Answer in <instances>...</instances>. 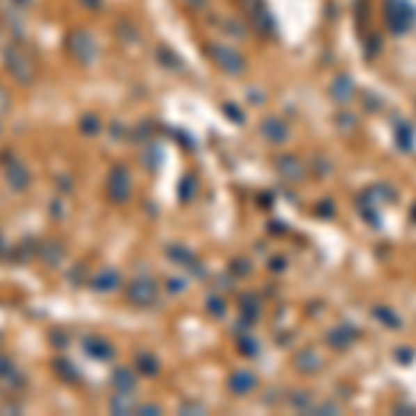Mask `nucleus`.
I'll list each match as a JSON object with an SVG mask.
<instances>
[{"mask_svg":"<svg viewBox=\"0 0 416 416\" xmlns=\"http://www.w3.org/2000/svg\"><path fill=\"white\" fill-rule=\"evenodd\" d=\"M3 178H6V184H8L11 192H25V189L31 186V173H28L25 164L17 161V159H6V164H3Z\"/></svg>","mask_w":416,"mask_h":416,"instance_id":"8","label":"nucleus"},{"mask_svg":"<svg viewBox=\"0 0 416 416\" xmlns=\"http://www.w3.org/2000/svg\"><path fill=\"white\" fill-rule=\"evenodd\" d=\"M53 369H56L58 378H64V381H70V383H75V381L81 378V375L75 372V367H72L70 361H64V358H56V361H53Z\"/></svg>","mask_w":416,"mask_h":416,"instance_id":"21","label":"nucleus"},{"mask_svg":"<svg viewBox=\"0 0 416 416\" xmlns=\"http://www.w3.org/2000/svg\"><path fill=\"white\" fill-rule=\"evenodd\" d=\"M17 3H28V0H17Z\"/></svg>","mask_w":416,"mask_h":416,"instance_id":"31","label":"nucleus"},{"mask_svg":"<svg viewBox=\"0 0 416 416\" xmlns=\"http://www.w3.org/2000/svg\"><path fill=\"white\" fill-rule=\"evenodd\" d=\"M125 297L131 305L136 308H147L159 300V283L150 278V275H139V278H131L128 280V289H125Z\"/></svg>","mask_w":416,"mask_h":416,"instance_id":"4","label":"nucleus"},{"mask_svg":"<svg viewBox=\"0 0 416 416\" xmlns=\"http://www.w3.org/2000/svg\"><path fill=\"white\" fill-rule=\"evenodd\" d=\"M81 131H83L86 136H95V134H100V120H97L95 114H86V117H81Z\"/></svg>","mask_w":416,"mask_h":416,"instance_id":"24","label":"nucleus"},{"mask_svg":"<svg viewBox=\"0 0 416 416\" xmlns=\"http://www.w3.org/2000/svg\"><path fill=\"white\" fill-rule=\"evenodd\" d=\"M134 195V181H131V173L125 164H114L106 175V198L114 203V206H125Z\"/></svg>","mask_w":416,"mask_h":416,"instance_id":"1","label":"nucleus"},{"mask_svg":"<svg viewBox=\"0 0 416 416\" xmlns=\"http://www.w3.org/2000/svg\"><path fill=\"white\" fill-rule=\"evenodd\" d=\"M261 136L266 142H272V145H283L289 139V128H286V122L280 117H266L261 122Z\"/></svg>","mask_w":416,"mask_h":416,"instance_id":"10","label":"nucleus"},{"mask_svg":"<svg viewBox=\"0 0 416 416\" xmlns=\"http://www.w3.org/2000/svg\"><path fill=\"white\" fill-rule=\"evenodd\" d=\"M67 50L72 53L75 61L81 64H92L95 56H97V47H95V39L86 33V31H72L67 36Z\"/></svg>","mask_w":416,"mask_h":416,"instance_id":"6","label":"nucleus"},{"mask_svg":"<svg viewBox=\"0 0 416 416\" xmlns=\"http://www.w3.org/2000/svg\"><path fill=\"white\" fill-rule=\"evenodd\" d=\"M294 367H297V372H319V369H322V355L308 347V350H303V353L294 358Z\"/></svg>","mask_w":416,"mask_h":416,"instance_id":"17","label":"nucleus"},{"mask_svg":"<svg viewBox=\"0 0 416 416\" xmlns=\"http://www.w3.org/2000/svg\"><path fill=\"white\" fill-rule=\"evenodd\" d=\"M81 350L89 358H95V361H111L114 358V347L106 339H100V336H83L81 339Z\"/></svg>","mask_w":416,"mask_h":416,"instance_id":"9","label":"nucleus"},{"mask_svg":"<svg viewBox=\"0 0 416 416\" xmlns=\"http://www.w3.org/2000/svg\"><path fill=\"white\" fill-rule=\"evenodd\" d=\"M186 3V8H192V11H203L208 6V0H184Z\"/></svg>","mask_w":416,"mask_h":416,"instance_id":"29","label":"nucleus"},{"mask_svg":"<svg viewBox=\"0 0 416 416\" xmlns=\"http://www.w3.org/2000/svg\"><path fill=\"white\" fill-rule=\"evenodd\" d=\"M0 134H3V125H0Z\"/></svg>","mask_w":416,"mask_h":416,"instance_id":"32","label":"nucleus"},{"mask_svg":"<svg viewBox=\"0 0 416 416\" xmlns=\"http://www.w3.org/2000/svg\"><path fill=\"white\" fill-rule=\"evenodd\" d=\"M206 303H208V314H211V317H225V303H222V297H214V294H211Z\"/></svg>","mask_w":416,"mask_h":416,"instance_id":"25","label":"nucleus"},{"mask_svg":"<svg viewBox=\"0 0 416 416\" xmlns=\"http://www.w3.org/2000/svg\"><path fill=\"white\" fill-rule=\"evenodd\" d=\"M0 378H3V381H8V383H17V381H19L14 361H11L8 355H3V353H0Z\"/></svg>","mask_w":416,"mask_h":416,"instance_id":"22","label":"nucleus"},{"mask_svg":"<svg viewBox=\"0 0 416 416\" xmlns=\"http://www.w3.org/2000/svg\"><path fill=\"white\" fill-rule=\"evenodd\" d=\"M386 22L392 33H408L416 25V8L411 0H386Z\"/></svg>","mask_w":416,"mask_h":416,"instance_id":"2","label":"nucleus"},{"mask_svg":"<svg viewBox=\"0 0 416 416\" xmlns=\"http://www.w3.org/2000/svg\"><path fill=\"white\" fill-rule=\"evenodd\" d=\"M81 3H83V8H92V11H97L103 0H81Z\"/></svg>","mask_w":416,"mask_h":416,"instance_id":"30","label":"nucleus"},{"mask_svg":"<svg viewBox=\"0 0 416 416\" xmlns=\"http://www.w3.org/2000/svg\"><path fill=\"white\" fill-rule=\"evenodd\" d=\"M328 342H330V347H333V350H344V347H350L353 336H350V330H347V328H333V330L328 333Z\"/></svg>","mask_w":416,"mask_h":416,"instance_id":"20","label":"nucleus"},{"mask_svg":"<svg viewBox=\"0 0 416 416\" xmlns=\"http://www.w3.org/2000/svg\"><path fill=\"white\" fill-rule=\"evenodd\" d=\"M208 56H211V61H214L222 72H227V75H241V72L247 70L244 56H241L239 50H233L230 45L211 42V45H208Z\"/></svg>","mask_w":416,"mask_h":416,"instance_id":"3","label":"nucleus"},{"mask_svg":"<svg viewBox=\"0 0 416 416\" xmlns=\"http://www.w3.org/2000/svg\"><path fill=\"white\" fill-rule=\"evenodd\" d=\"M120 283H122V278H120V272L117 269H100L92 280H89V286L97 291V294H111L114 289H120Z\"/></svg>","mask_w":416,"mask_h":416,"instance_id":"11","label":"nucleus"},{"mask_svg":"<svg viewBox=\"0 0 416 416\" xmlns=\"http://www.w3.org/2000/svg\"><path fill=\"white\" fill-rule=\"evenodd\" d=\"M167 280H170V283H167V289H170L173 294H181V291H184V289L189 286V283H186L184 278H167Z\"/></svg>","mask_w":416,"mask_h":416,"instance_id":"26","label":"nucleus"},{"mask_svg":"<svg viewBox=\"0 0 416 416\" xmlns=\"http://www.w3.org/2000/svg\"><path fill=\"white\" fill-rule=\"evenodd\" d=\"M227 389L233 392V394H250L253 389H255V375L250 372V369H236L230 378H227Z\"/></svg>","mask_w":416,"mask_h":416,"instance_id":"14","label":"nucleus"},{"mask_svg":"<svg viewBox=\"0 0 416 416\" xmlns=\"http://www.w3.org/2000/svg\"><path fill=\"white\" fill-rule=\"evenodd\" d=\"M167 255H170V261H178V264H189L192 261V253L186 247H181V244L167 247Z\"/></svg>","mask_w":416,"mask_h":416,"instance_id":"23","label":"nucleus"},{"mask_svg":"<svg viewBox=\"0 0 416 416\" xmlns=\"http://www.w3.org/2000/svg\"><path fill=\"white\" fill-rule=\"evenodd\" d=\"M134 386H136V375H134V369H128V367H117V369L111 372V389H114V392H134Z\"/></svg>","mask_w":416,"mask_h":416,"instance_id":"16","label":"nucleus"},{"mask_svg":"<svg viewBox=\"0 0 416 416\" xmlns=\"http://www.w3.org/2000/svg\"><path fill=\"white\" fill-rule=\"evenodd\" d=\"M278 173H280L283 178H289V181H303V175H305V164H303L297 156L286 153V156L278 159Z\"/></svg>","mask_w":416,"mask_h":416,"instance_id":"13","label":"nucleus"},{"mask_svg":"<svg viewBox=\"0 0 416 416\" xmlns=\"http://www.w3.org/2000/svg\"><path fill=\"white\" fill-rule=\"evenodd\" d=\"M134 369L145 378H156L159 375V361L150 355V353H136V361H134Z\"/></svg>","mask_w":416,"mask_h":416,"instance_id":"18","label":"nucleus"},{"mask_svg":"<svg viewBox=\"0 0 416 416\" xmlns=\"http://www.w3.org/2000/svg\"><path fill=\"white\" fill-rule=\"evenodd\" d=\"M134 392H114L111 397H109V411L111 414H134L136 411V403H134V397H131Z\"/></svg>","mask_w":416,"mask_h":416,"instance_id":"15","label":"nucleus"},{"mask_svg":"<svg viewBox=\"0 0 416 416\" xmlns=\"http://www.w3.org/2000/svg\"><path fill=\"white\" fill-rule=\"evenodd\" d=\"M3 64H6L8 75H11L14 81H19L22 86L33 83L36 70H33V61H31L22 50H17V47H6V50H3Z\"/></svg>","mask_w":416,"mask_h":416,"instance_id":"5","label":"nucleus"},{"mask_svg":"<svg viewBox=\"0 0 416 416\" xmlns=\"http://www.w3.org/2000/svg\"><path fill=\"white\" fill-rule=\"evenodd\" d=\"M394 139H397V145L408 153V150H414V139H416V134H414V128L408 125V122H400L397 128H394Z\"/></svg>","mask_w":416,"mask_h":416,"instance_id":"19","label":"nucleus"},{"mask_svg":"<svg viewBox=\"0 0 416 416\" xmlns=\"http://www.w3.org/2000/svg\"><path fill=\"white\" fill-rule=\"evenodd\" d=\"M11 109V95H8V89L0 83V114H6Z\"/></svg>","mask_w":416,"mask_h":416,"instance_id":"27","label":"nucleus"},{"mask_svg":"<svg viewBox=\"0 0 416 416\" xmlns=\"http://www.w3.org/2000/svg\"><path fill=\"white\" fill-rule=\"evenodd\" d=\"M244 11H247V17L253 19V25L261 33H266V36L275 33V17L269 14V8H266L264 0H244Z\"/></svg>","mask_w":416,"mask_h":416,"instance_id":"7","label":"nucleus"},{"mask_svg":"<svg viewBox=\"0 0 416 416\" xmlns=\"http://www.w3.org/2000/svg\"><path fill=\"white\" fill-rule=\"evenodd\" d=\"M134 414H145V416L161 414V406H136V411H134Z\"/></svg>","mask_w":416,"mask_h":416,"instance_id":"28","label":"nucleus"},{"mask_svg":"<svg viewBox=\"0 0 416 416\" xmlns=\"http://www.w3.org/2000/svg\"><path fill=\"white\" fill-rule=\"evenodd\" d=\"M330 97L336 100V106H347L350 100H353V92H355V83H353V78H347V75H339L333 83H330Z\"/></svg>","mask_w":416,"mask_h":416,"instance_id":"12","label":"nucleus"}]
</instances>
